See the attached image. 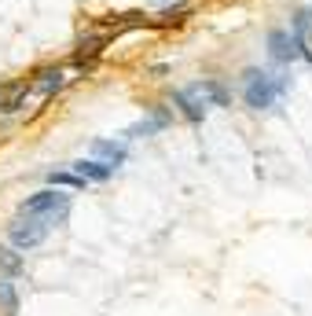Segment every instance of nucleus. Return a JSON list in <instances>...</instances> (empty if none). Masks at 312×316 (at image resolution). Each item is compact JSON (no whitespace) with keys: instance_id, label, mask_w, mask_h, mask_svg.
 Masks as SVG:
<instances>
[{"instance_id":"1","label":"nucleus","mask_w":312,"mask_h":316,"mask_svg":"<svg viewBox=\"0 0 312 316\" xmlns=\"http://www.w3.org/2000/svg\"><path fill=\"white\" fill-rule=\"evenodd\" d=\"M279 88H283V81H272L268 74H257V70L246 74V99L253 107H268L279 96Z\"/></svg>"},{"instance_id":"2","label":"nucleus","mask_w":312,"mask_h":316,"mask_svg":"<svg viewBox=\"0 0 312 316\" xmlns=\"http://www.w3.org/2000/svg\"><path fill=\"white\" fill-rule=\"evenodd\" d=\"M268 44H272V55H276V59H283V63L309 55V52H301V48H305V41H301L298 33H287V30H276V33L268 37Z\"/></svg>"},{"instance_id":"3","label":"nucleus","mask_w":312,"mask_h":316,"mask_svg":"<svg viewBox=\"0 0 312 316\" xmlns=\"http://www.w3.org/2000/svg\"><path fill=\"white\" fill-rule=\"evenodd\" d=\"M41 78H44V81L37 85V92H52V88L63 85V74H59V70H48V74H41Z\"/></svg>"},{"instance_id":"4","label":"nucleus","mask_w":312,"mask_h":316,"mask_svg":"<svg viewBox=\"0 0 312 316\" xmlns=\"http://www.w3.org/2000/svg\"><path fill=\"white\" fill-rule=\"evenodd\" d=\"M294 33H298V37L312 33V11H298V18H294Z\"/></svg>"}]
</instances>
